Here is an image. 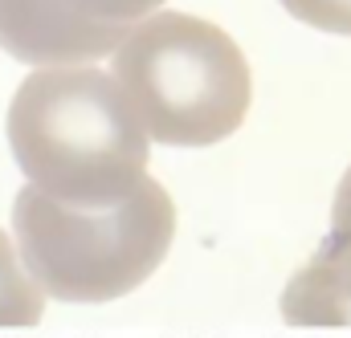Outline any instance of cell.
<instances>
[{
	"instance_id": "cell-1",
	"label": "cell",
	"mask_w": 351,
	"mask_h": 338,
	"mask_svg": "<svg viewBox=\"0 0 351 338\" xmlns=\"http://www.w3.org/2000/svg\"><path fill=\"white\" fill-rule=\"evenodd\" d=\"M4 135L29 187L78 208L119 204L152 159V135L98 66L33 70L8 102Z\"/></svg>"
},
{
	"instance_id": "cell-2",
	"label": "cell",
	"mask_w": 351,
	"mask_h": 338,
	"mask_svg": "<svg viewBox=\"0 0 351 338\" xmlns=\"http://www.w3.org/2000/svg\"><path fill=\"white\" fill-rule=\"evenodd\" d=\"M176 204L152 175L106 208L62 204L37 187L12 200V241L45 298L98 306L139 289L172 249Z\"/></svg>"
},
{
	"instance_id": "cell-3",
	"label": "cell",
	"mask_w": 351,
	"mask_h": 338,
	"mask_svg": "<svg viewBox=\"0 0 351 338\" xmlns=\"http://www.w3.org/2000/svg\"><path fill=\"white\" fill-rule=\"evenodd\" d=\"M110 78L135 106L152 143L213 147L237 135L254 102L241 45L213 21L156 8L110 53Z\"/></svg>"
},
{
	"instance_id": "cell-4",
	"label": "cell",
	"mask_w": 351,
	"mask_h": 338,
	"mask_svg": "<svg viewBox=\"0 0 351 338\" xmlns=\"http://www.w3.org/2000/svg\"><path fill=\"white\" fill-rule=\"evenodd\" d=\"M119 41L123 37L82 25L62 0H0V49L21 66H98Z\"/></svg>"
},
{
	"instance_id": "cell-5",
	"label": "cell",
	"mask_w": 351,
	"mask_h": 338,
	"mask_svg": "<svg viewBox=\"0 0 351 338\" xmlns=\"http://www.w3.org/2000/svg\"><path fill=\"white\" fill-rule=\"evenodd\" d=\"M282 318L302 330H351V253L331 237L282 289Z\"/></svg>"
},
{
	"instance_id": "cell-6",
	"label": "cell",
	"mask_w": 351,
	"mask_h": 338,
	"mask_svg": "<svg viewBox=\"0 0 351 338\" xmlns=\"http://www.w3.org/2000/svg\"><path fill=\"white\" fill-rule=\"evenodd\" d=\"M45 314V294L25 269L12 233L0 229V330H29Z\"/></svg>"
},
{
	"instance_id": "cell-7",
	"label": "cell",
	"mask_w": 351,
	"mask_h": 338,
	"mask_svg": "<svg viewBox=\"0 0 351 338\" xmlns=\"http://www.w3.org/2000/svg\"><path fill=\"white\" fill-rule=\"evenodd\" d=\"M66 12H74L82 25H94L102 33L127 37V29L135 21H143L147 12L164 8V0H62Z\"/></svg>"
},
{
	"instance_id": "cell-8",
	"label": "cell",
	"mask_w": 351,
	"mask_h": 338,
	"mask_svg": "<svg viewBox=\"0 0 351 338\" xmlns=\"http://www.w3.org/2000/svg\"><path fill=\"white\" fill-rule=\"evenodd\" d=\"M278 4L306 29L351 37V0H278Z\"/></svg>"
},
{
	"instance_id": "cell-9",
	"label": "cell",
	"mask_w": 351,
	"mask_h": 338,
	"mask_svg": "<svg viewBox=\"0 0 351 338\" xmlns=\"http://www.w3.org/2000/svg\"><path fill=\"white\" fill-rule=\"evenodd\" d=\"M339 249L351 253V168L343 171L339 187H335V200H331V233H327Z\"/></svg>"
}]
</instances>
